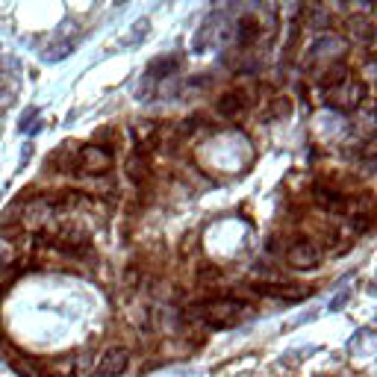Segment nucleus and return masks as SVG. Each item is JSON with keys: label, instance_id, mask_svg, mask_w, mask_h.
Here are the masks:
<instances>
[{"label": "nucleus", "instance_id": "1", "mask_svg": "<svg viewBox=\"0 0 377 377\" xmlns=\"http://www.w3.org/2000/svg\"><path fill=\"white\" fill-rule=\"evenodd\" d=\"M248 313V307L236 301V298H213V301H204L192 309V318L204 321L206 327H215V330H224L233 327L236 321H242Z\"/></svg>", "mask_w": 377, "mask_h": 377}, {"label": "nucleus", "instance_id": "2", "mask_svg": "<svg viewBox=\"0 0 377 377\" xmlns=\"http://www.w3.org/2000/svg\"><path fill=\"white\" fill-rule=\"evenodd\" d=\"M365 101V86L360 77H342L336 80L334 86H327V104L334 109H342V113H354V109H360V104Z\"/></svg>", "mask_w": 377, "mask_h": 377}, {"label": "nucleus", "instance_id": "3", "mask_svg": "<svg viewBox=\"0 0 377 377\" xmlns=\"http://www.w3.org/2000/svg\"><path fill=\"white\" fill-rule=\"evenodd\" d=\"M77 165H80L86 174L101 177V174L113 171L115 157H113V151L104 148V145H83L80 151H77Z\"/></svg>", "mask_w": 377, "mask_h": 377}, {"label": "nucleus", "instance_id": "4", "mask_svg": "<svg viewBox=\"0 0 377 377\" xmlns=\"http://www.w3.org/2000/svg\"><path fill=\"white\" fill-rule=\"evenodd\" d=\"M318 262H321V253H318V248L313 245V242L298 239L286 248V265H292V269H298V271H309V269H316Z\"/></svg>", "mask_w": 377, "mask_h": 377}, {"label": "nucleus", "instance_id": "5", "mask_svg": "<svg viewBox=\"0 0 377 377\" xmlns=\"http://www.w3.org/2000/svg\"><path fill=\"white\" fill-rule=\"evenodd\" d=\"M127 365H130V354L124 345H113V348H106L101 354V360H97L95 365V374L97 377H121L127 371Z\"/></svg>", "mask_w": 377, "mask_h": 377}, {"label": "nucleus", "instance_id": "6", "mask_svg": "<svg viewBox=\"0 0 377 377\" xmlns=\"http://www.w3.org/2000/svg\"><path fill=\"white\" fill-rule=\"evenodd\" d=\"M215 109H218V115H224V118L245 115L248 113V95L242 92V88H230V92H224L215 101Z\"/></svg>", "mask_w": 377, "mask_h": 377}, {"label": "nucleus", "instance_id": "7", "mask_svg": "<svg viewBox=\"0 0 377 377\" xmlns=\"http://www.w3.org/2000/svg\"><path fill=\"white\" fill-rule=\"evenodd\" d=\"M257 295H271V298H283V301H304L309 295V289L304 286H295V283H265V286H253Z\"/></svg>", "mask_w": 377, "mask_h": 377}, {"label": "nucleus", "instance_id": "8", "mask_svg": "<svg viewBox=\"0 0 377 377\" xmlns=\"http://www.w3.org/2000/svg\"><path fill=\"white\" fill-rule=\"evenodd\" d=\"M313 197H316V204L325 209V213H345V197H342L336 188H325V186H316L313 188Z\"/></svg>", "mask_w": 377, "mask_h": 377}, {"label": "nucleus", "instance_id": "9", "mask_svg": "<svg viewBox=\"0 0 377 377\" xmlns=\"http://www.w3.org/2000/svg\"><path fill=\"white\" fill-rule=\"evenodd\" d=\"M177 68H180V57H177V53H171V57H160L148 65V80H162V77L174 74Z\"/></svg>", "mask_w": 377, "mask_h": 377}, {"label": "nucleus", "instance_id": "10", "mask_svg": "<svg viewBox=\"0 0 377 377\" xmlns=\"http://www.w3.org/2000/svg\"><path fill=\"white\" fill-rule=\"evenodd\" d=\"M148 174H151V168H148V157H145L142 151H136V153H133V157L127 160V177H130V180L136 183V186H142V183L148 180Z\"/></svg>", "mask_w": 377, "mask_h": 377}, {"label": "nucleus", "instance_id": "11", "mask_svg": "<svg viewBox=\"0 0 377 377\" xmlns=\"http://www.w3.org/2000/svg\"><path fill=\"white\" fill-rule=\"evenodd\" d=\"M71 50H74V41L71 39H59V41H53V44H48V48L41 50V59L44 62H62Z\"/></svg>", "mask_w": 377, "mask_h": 377}, {"label": "nucleus", "instance_id": "12", "mask_svg": "<svg viewBox=\"0 0 377 377\" xmlns=\"http://www.w3.org/2000/svg\"><path fill=\"white\" fill-rule=\"evenodd\" d=\"M12 369H15L18 374H24V377H41V371H39L30 360H12Z\"/></svg>", "mask_w": 377, "mask_h": 377}, {"label": "nucleus", "instance_id": "13", "mask_svg": "<svg viewBox=\"0 0 377 377\" xmlns=\"http://www.w3.org/2000/svg\"><path fill=\"white\" fill-rule=\"evenodd\" d=\"M36 115H39V109H36V106H32V109H27V115L21 118L18 130H21V133H24V130H30V124H32V118H36Z\"/></svg>", "mask_w": 377, "mask_h": 377}]
</instances>
